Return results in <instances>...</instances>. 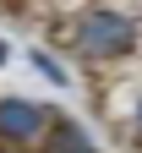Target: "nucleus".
I'll return each mask as SVG.
<instances>
[{"mask_svg": "<svg viewBox=\"0 0 142 153\" xmlns=\"http://www.w3.org/2000/svg\"><path fill=\"white\" fill-rule=\"evenodd\" d=\"M6 55H11V49H6V44H0V66H6Z\"/></svg>", "mask_w": 142, "mask_h": 153, "instance_id": "5", "label": "nucleus"}, {"mask_svg": "<svg viewBox=\"0 0 142 153\" xmlns=\"http://www.w3.org/2000/svg\"><path fill=\"white\" fill-rule=\"evenodd\" d=\"M142 38V22L131 11H115V6H88L82 16L71 22V44L82 60H126Z\"/></svg>", "mask_w": 142, "mask_h": 153, "instance_id": "1", "label": "nucleus"}, {"mask_svg": "<svg viewBox=\"0 0 142 153\" xmlns=\"http://www.w3.org/2000/svg\"><path fill=\"white\" fill-rule=\"evenodd\" d=\"M137 126H142V99H137Z\"/></svg>", "mask_w": 142, "mask_h": 153, "instance_id": "6", "label": "nucleus"}, {"mask_svg": "<svg viewBox=\"0 0 142 153\" xmlns=\"http://www.w3.org/2000/svg\"><path fill=\"white\" fill-rule=\"evenodd\" d=\"M49 153H93V142L77 131V120H55L49 126Z\"/></svg>", "mask_w": 142, "mask_h": 153, "instance_id": "3", "label": "nucleus"}, {"mask_svg": "<svg viewBox=\"0 0 142 153\" xmlns=\"http://www.w3.org/2000/svg\"><path fill=\"white\" fill-rule=\"evenodd\" d=\"M0 137L11 148H28L38 137H49V109L33 99H0Z\"/></svg>", "mask_w": 142, "mask_h": 153, "instance_id": "2", "label": "nucleus"}, {"mask_svg": "<svg viewBox=\"0 0 142 153\" xmlns=\"http://www.w3.org/2000/svg\"><path fill=\"white\" fill-rule=\"evenodd\" d=\"M33 66L44 71V76H49L55 88H66V71H60V60H55V55H44V49H33Z\"/></svg>", "mask_w": 142, "mask_h": 153, "instance_id": "4", "label": "nucleus"}]
</instances>
